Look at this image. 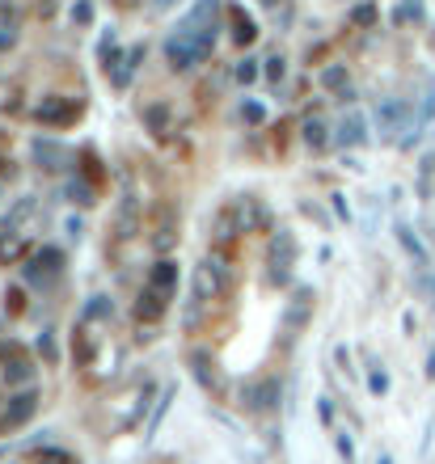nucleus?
<instances>
[{"mask_svg":"<svg viewBox=\"0 0 435 464\" xmlns=\"http://www.w3.org/2000/svg\"><path fill=\"white\" fill-rule=\"evenodd\" d=\"M397 232H401V245H406V249H410V253H414V258L423 262V245H419V241L410 236V228H397Z\"/></svg>","mask_w":435,"mask_h":464,"instance_id":"cd10ccee","label":"nucleus"},{"mask_svg":"<svg viewBox=\"0 0 435 464\" xmlns=\"http://www.w3.org/2000/svg\"><path fill=\"white\" fill-rule=\"evenodd\" d=\"M169 401H174V384H169V388L161 393V401H156V414H152V422H148V435H152V430L161 426V418H165V410H169Z\"/></svg>","mask_w":435,"mask_h":464,"instance_id":"aec40b11","label":"nucleus"},{"mask_svg":"<svg viewBox=\"0 0 435 464\" xmlns=\"http://www.w3.org/2000/svg\"><path fill=\"white\" fill-rule=\"evenodd\" d=\"M34 156H39L43 169H64V161H68V152H64L59 143H51V139H39V143H34Z\"/></svg>","mask_w":435,"mask_h":464,"instance_id":"9d476101","label":"nucleus"},{"mask_svg":"<svg viewBox=\"0 0 435 464\" xmlns=\"http://www.w3.org/2000/svg\"><path fill=\"white\" fill-rule=\"evenodd\" d=\"M110 313H114V308H110V300H106V296H94V300H89V308H85V321H94V317H110Z\"/></svg>","mask_w":435,"mask_h":464,"instance_id":"412c9836","label":"nucleus"},{"mask_svg":"<svg viewBox=\"0 0 435 464\" xmlns=\"http://www.w3.org/2000/svg\"><path fill=\"white\" fill-rule=\"evenodd\" d=\"M401 118H406V101H381L376 106V123H381V136H393V131H401Z\"/></svg>","mask_w":435,"mask_h":464,"instance_id":"6e6552de","label":"nucleus"},{"mask_svg":"<svg viewBox=\"0 0 435 464\" xmlns=\"http://www.w3.org/2000/svg\"><path fill=\"white\" fill-rule=\"evenodd\" d=\"M427 371H431V375H435V355H431V363H427Z\"/></svg>","mask_w":435,"mask_h":464,"instance_id":"c9c22d12","label":"nucleus"},{"mask_svg":"<svg viewBox=\"0 0 435 464\" xmlns=\"http://www.w3.org/2000/svg\"><path fill=\"white\" fill-rule=\"evenodd\" d=\"M229 17H233V43H241V46H249L254 39H258V26L245 17L241 9H229Z\"/></svg>","mask_w":435,"mask_h":464,"instance_id":"f8f14e48","label":"nucleus"},{"mask_svg":"<svg viewBox=\"0 0 435 464\" xmlns=\"http://www.w3.org/2000/svg\"><path fill=\"white\" fill-rule=\"evenodd\" d=\"M34 410H39V393H17L13 401H9V410H4V426H21V422H30L34 418Z\"/></svg>","mask_w":435,"mask_h":464,"instance_id":"39448f33","label":"nucleus"},{"mask_svg":"<svg viewBox=\"0 0 435 464\" xmlns=\"http://www.w3.org/2000/svg\"><path fill=\"white\" fill-rule=\"evenodd\" d=\"M68 198H72V203H81V207H89V203H94V186L72 178V182H68Z\"/></svg>","mask_w":435,"mask_h":464,"instance_id":"f3484780","label":"nucleus"},{"mask_svg":"<svg viewBox=\"0 0 435 464\" xmlns=\"http://www.w3.org/2000/svg\"><path fill=\"white\" fill-rule=\"evenodd\" d=\"M194 371H199V380H203L207 388H216V393H220V375L211 371V363H207V355H194Z\"/></svg>","mask_w":435,"mask_h":464,"instance_id":"dca6fc26","label":"nucleus"},{"mask_svg":"<svg viewBox=\"0 0 435 464\" xmlns=\"http://www.w3.org/2000/svg\"><path fill=\"white\" fill-rule=\"evenodd\" d=\"M342 148H359L364 139H368V127H364V114H346L339 123V136H334Z\"/></svg>","mask_w":435,"mask_h":464,"instance_id":"1a4fd4ad","label":"nucleus"},{"mask_svg":"<svg viewBox=\"0 0 435 464\" xmlns=\"http://www.w3.org/2000/svg\"><path fill=\"white\" fill-rule=\"evenodd\" d=\"M144 127L152 136H165V131H169V106H165V101H156V106L144 110Z\"/></svg>","mask_w":435,"mask_h":464,"instance_id":"ddd939ff","label":"nucleus"},{"mask_svg":"<svg viewBox=\"0 0 435 464\" xmlns=\"http://www.w3.org/2000/svg\"><path fill=\"white\" fill-rule=\"evenodd\" d=\"M161 313H165V296L152 291V287H144V296H140V304H136V317H140V321H156Z\"/></svg>","mask_w":435,"mask_h":464,"instance_id":"9b49d317","label":"nucleus"},{"mask_svg":"<svg viewBox=\"0 0 435 464\" xmlns=\"http://www.w3.org/2000/svg\"><path fill=\"white\" fill-rule=\"evenodd\" d=\"M148 287H152V291H161V296L169 300V296L178 291V262H169V258H165V262H156V266H152V275H148Z\"/></svg>","mask_w":435,"mask_h":464,"instance_id":"423d86ee","label":"nucleus"},{"mask_svg":"<svg viewBox=\"0 0 435 464\" xmlns=\"http://www.w3.org/2000/svg\"><path fill=\"white\" fill-rule=\"evenodd\" d=\"M76 114H81V101H72V97H43V106H39V123H47V127H68Z\"/></svg>","mask_w":435,"mask_h":464,"instance_id":"f03ea898","label":"nucleus"},{"mask_svg":"<svg viewBox=\"0 0 435 464\" xmlns=\"http://www.w3.org/2000/svg\"><path fill=\"white\" fill-rule=\"evenodd\" d=\"M266 76H271V81H284V59H279V55L266 59Z\"/></svg>","mask_w":435,"mask_h":464,"instance_id":"c85d7f7f","label":"nucleus"},{"mask_svg":"<svg viewBox=\"0 0 435 464\" xmlns=\"http://www.w3.org/2000/svg\"><path fill=\"white\" fill-rule=\"evenodd\" d=\"M241 118L249 123V127H262V123H266V110H262L258 101H245V106H241Z\"/></svg>","mask_w":435,"mask_h":464,"instance_id":"6ab92c4d","label":"nucleus"},{"mask_svg":"<svg viewBox=\"0 0 435 464\" xmlns=\"http://www.w3.org/2000/svg\"><path fill=\"white\" fill-rule=\"evenodd\" d=\"M72 21L89 26V21H94V4H89V0H76V4H72Z\"/></svg>","mask_w":435,"mask_h":464,"instance_id":"5701e85b","label":"nucleus"},{"mask_svg":"<svg viewBox=\"0 0 435 464\" xmlns=\"http://www.w3.org/2000/svg\"><path fill=\"white\" fill-rule=\"evenodd\" d=\"M368 388H372L376 397H381V393H389V375H385V371H372V375H368Z\"/></svg>","mask_w":435,"mask_h":464,"instance_id":"bb28decb","label":"nucleus"},{"mask_svg":"<svg viewBox=\"0 0 435 464\" xmlns=\"http://www.w3.org/2000/svg\"><path fill=\"white\" fill-rule=\"evenodd\" d=\"M152 4H156V9H174L178 0H152Z\"/></svg>","mask_w":435,"mask_h":464,"instance_id":"72a5a7b5","label":"nucleus"},{"mask_svg":"<svg viewBox=\"0 0 435 464\" xmlns=\"http://www.w3.org/2000/svg\"><path fill=\"white\" fill-rule=\"evenodd\" d=\"M351 21H355V26H372V21H376V9H372V4H355V9H351Z\"/></svg>","mask_w":435,"mask_h":464,"instance_id":"4be33fe9","label":"nucleus"},{"mask_svg":"<svg viewBox=\"0 0 435 464\" xmlns=\"http://www.w3.org/2000/svg\"><path fill=\"white\" fill-rule=\"evenodd\" d=\"M291 262H296V236L279 228L275 245H271V275L284 283V278H288V271H291Z\"/></svg>","mask_w":435,"mask_h":464,"instance_id":"20e7f679","label":"nucleus"},{"mask_svg":"<svg viewBox=\"0 0 435 464\" xmlns=\"http://www.w3.org/2000/svg\"><path fill=\"white\" fill-rule=\"evenodd\" d=\"M262 4H279V0H262Z\"/></svg>","mask_w":435,"mask_h":464,"instance_id":"4c0bfd02","label":"nucleus"},{"mask_svg":"<svg viewBox=\"0 0 435 464\" xmlns=\"http://www.w3.org/2000/svg\"><path fill=\"white\" fill-rule=\"evenodd\" d=\"M317 414H321V422H326V426H330V422H334V405H330V401H326V397H321V401H317Z\"/></svg>","mask_w":435,"mask_h":464,"instance_id":"c756f323","label":"nucleus"},{"mask_svg":"<svg viewBox=\"0 0 435 464\" xmlns=\"http://www.w3.org/2000/svg\"><path fill=\"white\" fill-rule=\"evenodd\" d=\"M309 313H313V287H296L288 300V313H284V325H288V333H300L304 321H309Z\"/></svg>","mask_w":435,"mask_h":464,"instance_id":"7ed1b4c3","label":"nucleus"},{"mask_svg":"<svg viewBox=\"0 0 435 464\" xmlns=\"http://www.w3.org/2000/svg\"><path fill=\"white\" fill-rule=\"evenodd\" d=\"M9 43H13V34H0V46H9Z\"/></svg>","mask_w":435,"mask_h":464,"instance_id":"f704fd0d","label":"nucleus"},{"mask_svg":"<svg viewBox=\"0 0 435 464\" xmlns=\"http://www.w3.org/2000/svg\"><path fill=\"white\" fill-rule=\"evenodd\" d=\"M30 375H34V371H30V363H21V359H13V363L4 368V380H9V384H26Z\"/></svg>","mask_w":435,"mask_h":464,"instance_id":"a211bd4d","label":"nucleus"},{"mask_svg":"<svg viewBox=\"0 0 435 464\" xmlns=\"http://www.w3.org/2000/svg\"><path fill=\"white\" fill-rule=\"evenodd\" d=\"M39 464H76L68 452H59V448H47V452H39Z\"/></svg>","mask_w":435,"mask_h":464,"instance_id":"a878e982","label":"nucleus"},{"mask_svg":"<svg viewBox=\"0 0 435 464\" xmlns=\"http://www.w3.org/2000/svg\"><path fill=\"white\" fill-rule=\"evenodd\" d=\"M165 59H169V68H174V72H191L194 64H203V55H199L194 39H191V34H182V30L165 39Z\"/></svg>","mask_w":435,"mask_h":464,"instance_id":"f257e3e1","label":"nucleus"},{"mask_svg":"<svg viewBox=\"0 0 435 464\" xmlns=\"http://www.w3.org/2000/svg\"><path fill=\"white\" fill-rule=\"evenodd\" d=\"M339 452H342V460H346V464L355 460V448H351V439H346V435L339 439Z\"/></svg>","mask_w":435,"mask_h":464,"instance_id":"7c9ffc66","label":"nucleus"},{"mask_svg":"<svg viewBox=\"0 0 435 464\" xmlns=\"http://www.w3.org/2000/svg\"><path fill=\"white\" fill-rule=\"evenodd\" d=\"M245 401H249V410H275V401H279V380L249 384V388H245Z\"/></svg>","mask_w":435,"mask_h":464,"instance_id":"0eeeda50","label":"nucleus"},{"mask_svg":"<svg viewBox=\"0 0 435 464\" xmlns=\"http://www.w3.org/2000/svg\"><path fill=\"white\" fill-rule=\"evenodd\" d=\"M39 350H43L47 359H55V342H51V333H43V338H39Z\"/></svg>","mask_w":435,"mask_h":464,"instance_id":"2f4dec72","label":"nucleus"},{"mask_svg":"<svg viewBox=\"0 0 435 464\" xmlns=\"http://www.w3.org/2000/svg\"><path fill=\"white\" fill-rule=\"evenodd\" d=\"M376 464H393V460H389V456H381V460H376Z\"/></svg>","mask_w":435,"mask_h":464,"instance_id":"e433bc0d","label":"nucleus"},{"mask_svg":"<svg viewBox=\"0 0 435 464\" xmlns=\"http://www.w3.org/2000/svg\"><path fill=\"white\" fill-rule=\"evenodd\" d=\"M321 85H326V89H346V68H342V64H330V68H326V72H321Z\"/></svg>","mask_w":435,"mask_h":464,"instance_id":"2eb2a0df","label":"nucleus"},{"mask_svg":"<svg viewBox=\"0 0 435 464\" xmlns=\"http://www.w3.org/2000/svg\"><path fill=\"white\" fill-rule=\"evenodd\" d=\"M304 143H309V148H326V143H330L321 118H309V123H304Z\"/></svg>","mask_w":435,"mask_h":464,"instance_id":"4468645a","label":"nucleus"},{"mask_svg":"<svg viewBox=\"0 0 435 464\" xmlns=\"http://www.w3.org/2000/svg\"><path fill=\"white\" fill-rule=\"evenodd\" d=\"M4 304H9L13 313H21V291H9V296H4Z\"/></svg>","mask_w":435,"mask_h":464,"instance_id":"473e14b6","label":"nucleus"},{"mask_svg":"<svg viewBox=\"0 0 435 464\" xmlns=\"http://www.w3.org/2000/svg\"><path fill=\"white\" fill-rule=\"evenodd\" d=\"M419 17H423V4H419V0H406V4L397 9V21H419Z\"/></svg>","mask_w":435,"mask_h":464,"instance_id":"b1692460","label":"nucleus"},{"mask_svg":"<svg viewBox=\"0 0 435 464\" xmlns=\"http://www.w3.org/2000/svg\"><path fill=\"white\" fill-rule=\"evenodd\" d=\"M237 81H241V85L258 81V59H241V64H237Z\"/></svg>","mask_w":435,"mask_h":464,"instance_id":"393cba45","label":"nucleus"}]
</instances>
